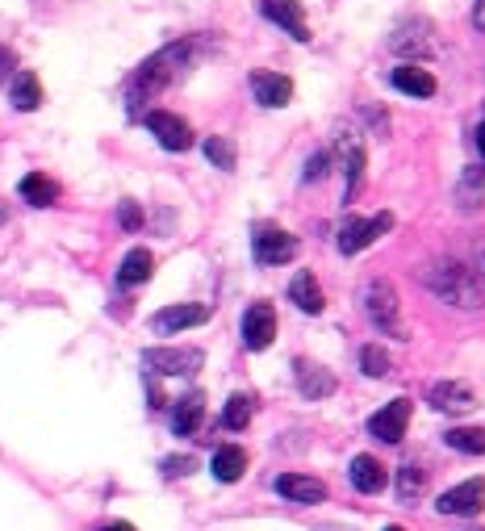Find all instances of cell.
<instances>
[{
    "label": "cell",
    "mask_w": 485,
    "mask_h": 531,
    "mask_svg": "<svg viewBox=\"0 0 485 531\" xmlns=\"http://www.w3.org/2000/svg\"><path fill=\"white\" fill-rule=\"evenodd\" d=\"M147 130L159 138V147H168V151H189V147H193V130H189V122L176 118V113H168V109L147 113Z\"/></svg>",
    "instance_id": "9"
},
{
    "label": "cell",
    "mask_w": 485,
    "mask_h": 531,
    "mask_svg": "<svg viewBox=\"0 0 485 531\" xmlns=\"http://www.w3.org/2000/svg\"><path fill=\"white\" fill-rule=\"evenodd\" d=\"M276 494L297 502V506H314V502H327V486L318 477H306V473H281L272 481Z\"/></svg>",
    "instance_id": "12"
},
{
    "label": "cell",
    "mask_w": 485,
    "mask_h": 531,
    "mask_svg": "<svg viewBox=\"0 0 485 531\" xmlns=\"http://www.w3.org/2000/svg\"><path fill=\"white\" fill-rule=\"evenodd\" d=\"M251 92H256L260 105L281 109V105L293 101V80L289 76H276V72H256V76H251Z\"/></svg>",
    "instance_id": "15"
},
{
    "label": "cell",
    "mask_w": 485,
    "mask_h": 531,
    "mask_svg": "<svg viewBox=\"0 0 485 531\" xmlns=\"http://www.w3.org/2000/svg\"><path fill=\"white\" fill-rule=\"evenodd\" d=\"M339 168H343V197H356L360 189V180H364V143H360V134H339Z\"/></svg>",
    "instance_id": "13"
},
{
    "label": "cell",
    "mask_w": 485,
    "mask_h": 531,
    "mask_svg": "<svg viewBox=\"0 0 485 531\" xmlns=\"http://www.w3.org/2000/svg\"><path fill=\"white\" fill-rule=\"evenodd\" d=\"M9 101H13V109H21V113L38 109V105H42V84H38V76H34V72H17V76H13V88H9Z\"/></svg>",
    "instance_id": "25"
},
{
    "label": "cell",
    "mask_w": 485,
    "mask_h": 531,
    "mask_svg": "<svg viewBox=\"0 0 485 531\" xmlns=\"http://www.w3.org/2000/svg\"><path fill=\"white\" fill-rule=\"evenodd\" d=\"M360 368H364V377H389V352L377 348V343H368V348H360Z\"/></svg>",
    "instance_id": "32"
},
{
    "label": "cell",
    "mask_w": 485,
    "mask_h": 531,
    "mask_svg": "<svg viewBox=\"0 0 485 531\" xmlns=\"http://www.w3.org/2000/svg\"><path fill=\"white\" fill-rule=\"evenodd\" d=\"M97 531H134V523H105V527H97Z\"/></svg>",
    "instance_id": "39"
},
{
    "label": "cell",
    "mask_w": 485,
    "mask_h": 531,
    "mask_svg": "<svg viewBox=\"0 0 485 531\" xmlns=\"http://www.w3.org/2000/svg\"><path fill=\"white\" fill-rule=\"evenodd\" d=\"M193 469H197L193 456H168V460H164V477H189Z\"/></svg>",
    "instance_id": "33"
},
{
    "label": "cell",
    "mask_w": 485,
    "mask_h": 531,
    "mask_svg": "<svg viewBox=\"0 0 485 531\" xmlns=\"http://www.w3.org/2000/svg\"><path fill=\"white\" fill-rule=\"evenodd\" d=\"M143 364L151 373H164V377H189L205 364V356L197 348H147Z\"/></svg>",
    "instance_id": "7"
},
{
    "label": "cell",
    "mask_w": 485,
    "mask_h": 531,
    "mask_svg": "<svg viewBox=\"0 0 485 531\" xmlns=\"http://www.w3.org/2000/svg\"><path fill=\"white\" fill-rule=\"evenodd\" d=\"M251 423V398L247 394H235L226 402V410H222V427L226 431H243Z\"/></svg>",
    "instance_id": "30"
},
{
    "label": "cell",
    "mask_w": 485,
    "mask_h": 531,
    "mask_svg": "<svg viewBox=\"0 0 485 531\" xmlns=\"http://www.w3.org/2000/svg\"><path fill=\"white\" fill-rule=\"evenodd\" d=\"M201 419H205V398H201V394H184V398L172 406V431H176V435H197Z\"/></svg>",
    "instance_id": "23"
},
{
    "label": "cell",
    "mask_w": 485,
    "mask_h": 531,
    "mask_svg": "<svg viewBox=\"0 0 485 531\" xmlns=\"http://www.w3.org/2000/svg\"><path fill=\"white\" fill-rule=\"evenodd\" d=\"M360 302H364V314L368 322L381 331V335H394V339H406V327H402V306H398V293L389 281H368L364 293H360Z\"/></svg>",
    "instance_id": "3"
},
{
    "label": "cell",
    "mask_w": 485,
    "mask_h": 531,
    "mask_svg": "<svg viewBox=\"0 0 485 531\" xmlns=\"http://www.w3.org/2000/svg\"><path fill=\"white\" fill-rule=\"evenodd\" d=\"M473 26L485 30V0H477V5H473Z\"/></svg>",
    "instance_id": "38"
},
{
    "label": "cell",
    "mask_w": 485,
    "mask_h": 531,
    "mask_svg": "<svg viewBox=\"0 0 485 531\" xmlns=\"http://www.w3.org/2000/svg\"><path fill=\"white\" fill-rule=\"evenodd\" d=\"M485 201V168H465V176L456 180V210L477 214Z\"/></svg>",
    "instance_id": "19"
},
{
    "label": "cell",
    "mask_w": 485,
    "mask_h": 531,
    "mask_svg": "<svg viewBox=\"0 0 485 531\" xmlns=\"http://www.w3.org/2000/svg\"><path fill=\"white\" fill-rule=\"evenodd\" d=\"M118 218H122V226H126V230H138V226H143V210H138V205H134V201H122V210H118Z\"/></svg>",
    "instance_id": "35"
},
{
    "label": "cell",
    "mask_w": 485,
    "mask_h": 531,
    "mask_svg": "<svg viewBox=\"0 0 485 531\" xmlns=\"http://www.w3.org/2000/svg\"><path fill=\"white\" fill-rule=\"evenodd\" d=\"M214 477L218 481H239L243 477V469H247V452L243 448H235V444H226V448H218L214 452Z\"/></svg>",
    "instance_id": "27"
},
{
    "label": "cell",
    "mask_w": 485,
    "mask_h": 531,
    "mask_svg": "<svg viewBox=\"0 0 485 531\" xmlns=\"http://www.w3.org/2000/svg\"><path fill=\"white\" fill-rule=\"evenodd\" d=\"M348 473H352V486L360 494H381L385 490V465L377 456H356Z\"/></svg>",
    "instance_id": "20"
},
{
    "label": "cell",
    "mask_w": 485,
    "mask_h": 531,
    "mask_svg": "<svg viewBox=\"0 0 485 531\" xmlns=\"http://www.w3.org/2000/svg\"><path fill=\"white\" fill-rule=\"evenodd\" d=\"M272 339H276V310L268 302H256L243 314V343L251 352H264Z\"/></svg>",
    "instance_id": "11"
},
{
    "label": "cell",
    "mask_w": 485,
    "mask_h": 531,
    "mask_svg": "<svg viewBox=\"0 0 485 531\" xmlns=\"http://www.w3.org/2000/svg\"><path fill=\"white\" fill-rule=\"evenodd\" d=\"M394 88L406 92V97H435V76L427 67H414V63H402L394 72Z\"/></svg>",
    "instance_id": "24"
},
{
    "label": "cell",
    "mask_w": 485,
    "mask_h": 531,
    "mask_svg": "<svg viewBox=\"0 0 485 531\" xmlns=\"http://www.w3.org/2000/svg\"><path fill=\"white\" fill-rule=\"evenodd\" d=\"M444 444L465 456H485V431L481 427H452L444 431Z\"/></svg>",
    "instance_id": "28"
},
{
    "label": "cell",
    "mask_w": 485,
    "mask_h": 531,
    "mask_svg": "<svg viewBox=\"0 0 485 531\" xmlns=\"http://www.w3.org/2000/svg\"><path fill=\"white\" fill-rule=\"evenodd\" d=\"M423 490H427V469H423V465H414V460H410V465H402V469H398V498L414 506V502L423 498Z\"/></svg>",
    "instance_id": "29"
},
{
    "label": "cell",
    "mask_w": 485,
    "mask_h": 531,
    "mask_svg": "<svg viewBox=\"0 0 485 531\" xmlns=\"http://www.w3.org/2000/svg\"><path fill=\"white\" fill-rule=\"evenodd\" d=\"M431 26L419 17V21H402V26L394 30V38H389V46H394L398 55H427V46H431Z\"/></svg>",
    "instance_id": "18"
},
{
    "label": "cell",
    "mask_w": 485,
    "mask_h": 531,
    "mask_svg": "<svg viewBox=\"0 0 485 531\" xmlns=\"http://www.w3.org/2000/svg\"><path fill=\"white\" fill-rule=\"evenodd\" d=\"M427 402H431V410H440V414H473L477 410V394L465 385V381H435L431 389H427Z\"/></svg>",
    "instance_id": "8"
},
{
    "label": "cell",
    "mask_w": 485,
    "mask_h": 531,
    "mask_svg": "<svg viewBox=\"0 0 485 531\" xmlns=\"http://www.w3.org/2000/svg\"><path fill=\"white\" fill-rule=\"evenodd\" d=\"M385 531H406V527H398V523H394V527H385Z\"/></svg>",
    "instance_id": "41"
},
{
    "label": "cell",
    "mask_w": 485,
    "mask_h": 531,
    "mask_svg": "<svg viewBox=\"0 0 485 531\" xmlns=\"http://www.w3.org/2000/svg\"><path fill=\"white\" fill-rule=\"evenodd\" d=\"M189 59H193V42H172L159 55H151L134 72V80H130V92H126V97H130V113L143 109V101H151L155 92H164L184 72V67H189Z\"/></svg>",
    "instance_id": "1"
},
{
    "label": "cell",
    "mask_w": 485,
    "mask_h": 531,
    "mask_svg": "<svg viewBox=\"0 0 485 531\" xmlns=\"http://www.w3.org/2000/svg\"><path fill=\"white\" fill-rule=\"evenodd\" d=\"M21 197L42 210V205H55L59 201V184L51 176H42V172H30L26 180H21Z\"/></svg>",
    "instance_id": "26"
},
{
    "label": "cell",
    "mask_w": 485,
    "mask_h": 531,
    "mask_svg": "<svg viewBox=\"0 0 485 531\" xmlns=\"http://www.w3.org/2000/svg\"><path fill=\"white\" fill-rule=\"evenodd\" d=\"M289 302L302 310V314H322V289H318V281H314V272H297L293 276V285H289Z\"/></svg>",
    "instance_id": "21"
},
{
    "label": "cell",
    "mask_w": 485,
    "mask_h": 531,
    "mask_svg": "<svg viewBox=\"0 0 485 531\" xmlns=\"http://www.w3.org/2000/svg\"><path fill=\"white\" fill-rule=\"evenodd\" d=\"M481 506H485V481L481 477H469V481H460V486L444 490L440 502H435V511H440V515H456V519H469V515H481Z\"/></svg>",
    "instance_id": "6"
},
{
    "label": "cell",
    "mask_w": 485,
    "mask_h": 531,
    "mask_svg": "<svg viewBox=\"0 0 485 531\" xmlns=\"http://www.w3.org/2000/svg\"><path fill=\"white\" fill-rule=\"evenodd\" d=\"M151 272H155V256H151L147 247H134L130 256L122 260V268H118V285L122 289H134V285L151 281Z\"/></svg>",
    "instance_id": "22"
},
{
    "label": "cell",
    "mask_w": 485,
    "mask_h": 531,
    "mask_svg": "<svg viewBox=\"0 0 485 531\" xmlns=\"http://www.w3.org/2000/svg\"><path fill=\"white\" fill-rule=\"evenodd\" d=\"M201 151H205V159H210V164L214 168H222V172H230V168H235V147H230L226 143V138H205V143H201Z\"/></svg>",
    "instance_id": "31"
},
{
    "label": "cell",
    "mask_w": 485,
    "mask_h": 531,
    "mask_svg": "<svg viewBox=\"0 0 485 531\" xmlns=\"http://www.w3.org/2000/svg\"><path fill=\"white\" fill-rule=\"evenodd\" d=\"M297 389H302V398L322 402V398H331V394H335V377H331L322 364L297 360Z\"/></svg>",
    "instance_id": "17"
},
{
    "label": "cell",
    "mask_w": 485,
    "mask_h": 531,
    "mask_svg": "<svg viewBox=\"0 0 485 531\" xmlns=\"http://www.w3.org/2000/svg\"><path fill=\"white\" fill-rule=\"evenodd\" d=\"M251 256H256V264H264V268H281L297 256V239L281 226H260L256 235H251Z\"/></svg>",
    "instance_id": "4"
},
{
    "label": "cell",
    "mask_w": 485,
    "mask_h": 531,
    "mask_svg": "<svg viewBox=\"0 0 485 531\" xmlns=\"http://www.w3.org/2000/svg\"><path fill=\"white\" fill-rule=\"evenodd\" d=\"M406 423H410V402L394 398L389 406H381L373 419H368V435H373V440H385V444H398L406 435Z\"/></svg>",
    "instance_id": "10"
},
{
    "label": "cell",
    "mask_w": 485,
    "mask_h": 531,
    "mask_svg": "<svg viewBox=\"0 0 485 531\" xmlns=\"http://www.w3.org/2000/svg\"><path fill=\"white\" fill-rule=\"evenodd\" d=\"M389 226H394V214H377V218L348 214L343 226H339V251H343V256H356V251H364L368 243H377Z\"/></svg>",
    "instance_id": "5"
},
{
    "label": "cell",
    "mask_w": 485,
    "mask_h": 531,
    "mask_svg": "<svg viewBox=\"0 0 485 531\" xmlns=\"http://www.w3.org/2000/svg\"><path fill=\"white\" fill-rule=\"evenodd\" d=\"M9 72H13V51L0 46V76H9Z\"/></svg>",
    "instance_id": "37"
},
{
    "label": "cell",
    "mask_w": 485,
    "mask_h": 531,
    "mask_svg": "<svg viewBox=\"0 0 485 531\" xmlns=\"http://www.w3.org/2000/svg\"><path fill=\"white\" fill-rule=\"evenodd\" d=\"M260 9H264L268 21L285 26L297 42H306V38H310V30H306V13H302V5H297V0H264Z\"/></svg>",
    "instance_id": "16"
},
{
    "label": "cell",
    "mask_w": 485,
    "mask_h": 531,
    "mask_svg": "<svg viewBox=\"0 0 485 531\" xmlns=\"http://www.w3.org/2000/svg\"><path fill=\"white\" fill-rule=\"evenodd\" d=\"M327 168H331V155H327V151L310 155V164H306V180H322V176H327Z\"/></svg>",
    "instance_id": "34"
},
{
    "label": "cell",
    "mask_w": 485,
    "mask_h": 531,
    "mask_svg": "<svg viewBox=\"0 0 485 531\" xmlns=\"http://www.w3.org/2000/svg\"><path fill=\"white\" fill-rule=\"evenodd\" d=\"M473 272L481 276V285H485V239H481L477 251H473Z\"/></svg>",
    "instance_id": "36"
},
{
    "label": "cell",
    "mask_w": 485,
    "mask_h": 531,
    "mask_svg": "<svg viewBox=\"0 0 485 531\" xmlns=\"http://www.w3.org/2000/svg\"><path fill=\"white\" fill-rule=\"evenodd\" d=\"M210 318V306H168L151 318V327L159 335H176V331H189V327H201Z\"/></svg>",
    "instance_id": "14"
},
{
    "label": "cell",
    "mask_w": 485,
    "mask_h": 531,
    "mask_svg": "<svg viewBox=\"0 0 485 531\" xmlns=\"http://www.w3.org/2000/svg\"><path fill=\"white\" fill-rule=\"evenodd\" d=\"M423 285H427L435 297H444L448 306H460V310L485 306V285H481V276H477L469 264H460V260H435V264H427Z\"/></svg>",
    "instance_id": "2"
},
{
    "label": "cell",
    "mask_w": 485,
    "mask_h": 531,
    "mask_svg": "<svg viewBox=\"0 0 485 531\" xmlns=\"http://www.w3.org/2000/svg\"><path fill=\"white\" fill-rule=\"evenodd\" d=\"M477 151H481V159H485V122L477 126Z\"/></svg>",
    "instance_id": "40"
}]
</instances>
